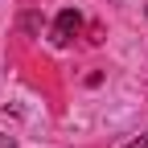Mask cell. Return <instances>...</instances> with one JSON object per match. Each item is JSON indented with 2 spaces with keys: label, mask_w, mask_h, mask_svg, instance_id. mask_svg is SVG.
Listing matches in <instances>:
<instances>
[{
  "label": "cell",
  "mask_w": 148,
  "mask_h": 148,
  "mask_svg": "<svg viewBox=\"0 0 148 148\" xmlns=\"http://www.w3.org/2000/svg\"><path fill=\"white\" fill-rule=\"evenodd\" d=\"M78 29H82V16L74 12V8H62L58 21H53V29H49V41L53 45H70L74 37H78Z\"/></svg>",
  "instance_id": "1"
},
{
  "label": "cell",
  "mask_w": 148,
  "mask_h": 148,
  "mask_svg": "<svg viewBox=\"0 0 148 148\" xmlns=\"http://www.w3.org/2000/svg\"><path fill=\"white\" fill-rule=\"evenodd\" d=\"M123 148H148V132H144L140 140H132V144H123Z\"/></svg>",
  "instance_id": "2"
},
{
  "label": "cell",
  "mask_w": 148,
  "mask_h": 148,
  "mask_svg": "<svg viewBox=\"0 0 148 148\" xmlns=\"http://www.w3.org/2000/svg\"><path fill=\"white\" fill-rule=\"evenodd\" d=\"M0 148H16V140H12V136H4V132H0Z\"/></svg>",
  "instance_id": "3"
}]
</instances>
